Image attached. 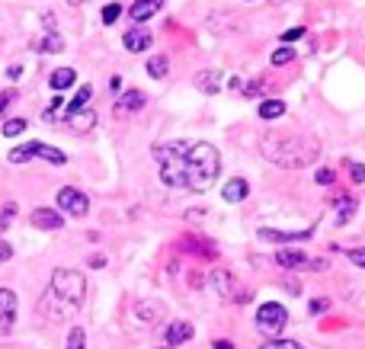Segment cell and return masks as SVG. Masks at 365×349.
Wrapping results in <instances>:
<instances>
[{
	"label": "cell",
	"instance_id": "cell-1",
	"mask_svg": "<svg viewBox=\"0 0 365 349\" xmlns=\"http://www.w3.org/2000/svg\"><path fill=\"white\" fill-rule=\"evenodd\" d=\"M259 151H263V157L269 164L282 167V170H304L308 164H314L321 157V141L304 132L269 128V132L259 135Z\"/></svg>",
	"mask_w": 365,
	"mask_h": 349
},
{
	"label": "cell",
	"instance_id": "cell-2",
	"mask_svg": "<svg viewBox=\"0 0 365 349\" xmlns=\"http://www.w3.org/2000/svg\"><path fill=\"white\" fill-rule=\"evenodd\" d=\"M221 173V154L208 141H182V157H180V177L182 189L205 192L215 186Z\"/></svg>",
	"mask_w": 365,
	"mask_h": 349
},
{
	"label": "cell",
	"instance_id": "cell-3",
	"mask_svg": "<svg viewBox=\"0 0 365 349\" xmlns=\"http://www.w3.org/2000/svg\"><path fill=\"white\" fill-rule=\"evenodd\" d=\"M48 292L81 311L83 298H87V279H83V273H77V269H55L51 282H48Z\"/></svg>",
	"mask_w": 365,
	"mask_h": 349
},
{
	"label": "cell",
	"instance_id": "cell-4",
	"mask_svg": "<svg viewBox=\"0 0 365 349\" xmlns=\"http://www.w3.org/2000/svg\"><path fill=\"white\" fill-rule=\"evenodd\" d=\"M257 330L266 333V337H279V333L285 330V324H289V311H285L279 301H263V305L257 308Z\"/></svg>",
	"mask_w": 365,
	"mask_h": 349
},
{
	"label": "cell",
	"instance_id": "cell-5",
	"mask_svg": "<svg viewBox=\"0 0 365 349\" xmlns=\"http://www.w3.org/2000/svg\"><path fill=\"white\" fill-rule=\"evenodd\" d=\"M276 263H279L282 269H295V273H321V269L330 266V260H311L304 250H292V247L279 250V254H276Z\"/></svg>",
	"mask_w": 365,
	"mask_h": 349
},
{
	"label": "cell",
	"instance_id": "cell-6",
	"mask_svg": "<svg viewBox=\"0 0 365 349\" xmlns=\"http://www.w3.org/2000/svg\"><path fill=\"white\" fill-rule=\"evenodd\" d=\"M36 314L42 321H48V324H64V321H71L77 314V308L68 305V301H61L58 295H51L48 288H45V295H42V301H38Z\"/></svg>",
	"mask_w": 365,
	"mask_h": 349
},
{
	"label": "cell",
	"instance_id": "cell-7",
	"mask_svg": "<svg viewBox=\"0 0 365 349\" xmlns=\"http://www.w3.org/2000/svg\"><path fill=\"white\" fill-rule=\"evenodd\" d=\"M160 321V305L158 301H138L125 311V327L138 330V327H154Z\"/></svg>",
	"mask_w": 365,
	"mask_h": 349
},
{
	"label": "cell",
	"instance_id": "cell-8",
	"mask_svg": "<svg viewBox=\"0 0 365 349\" xmlns=\"http://www.w3.org/2000/svg\"><path fill=\"white\" fill-rule=\"evenodd\" d=\"M58 209L71 218H83L90 212V199L74 186H64V189H58Z\"/></svg>",
	"mask_w": 365,
	"mask_h": 349
},
{
	"label": "cell",
	"instance_id": "cell-9",
	"mask_svg": "<svg viewBox=\"0 0 365 349\" xmlns=\"http://www.w3.org/2000/svg\"><path fill=\"white\" fill-rule=\"evenodd\" d=\"M177 247H180V250H186V254H192V256H199V260H218V250H215V244H212V241H205V237H199V234H186V237H180Z\"/></svg>",
	"mask_w": 365,
	"mask_h": 349
},
{
	"label": "cell",
	"instance_id": "cell-10",
	"mask_svg": "<svg viewBox=\"0 0 365 349\" xmlns=\"http://www.w3.org/2000/svg\"><path fill=\"white\" fill-rule=\"evenodd\" d=\"M61 125H68L71 132L83 135V132H90V128L96 125V113H93L90 106H83V109H71V113L61 119Z\"/></svg>",
	"mask_w": 365,
	"mask_h": 349
},
{
	"label": "cell",
	"instance_id": "cell-11",
	"mask_svg": "<svg viewBox=\"0 0 365 349\" xmlns=\"http://www.w3.org/2000/svg\"><path fill=\"white\" fill-rule=\"evenodd\" d=\"M141 109H145V93H141V90H125V93L115 100L113 113H115V119H125V115L141 113Z\"/></svg>",
	"mask_w": 365,
	"mask_h": 349
},
{
	"label": "cell",
	"instance_id": "cell-12",
	"mask_svg": "<svg viewBox=\"0 0 365 349\" xmlns=\"http://www.w3.org/2000/svg\"><path fill=\"white\" fill-rule=\"evenodd\" d=\"M42 23H45V38L36 45V48L45 51V55H58V51H64V38L58 36V29H55V16H51V13H45Z\"/></svg>",
	"mask_w": 365,
	"mask_h": 349
},
{
	"label": "cell",
	"instance_id": "cell-13",
	"mask_svg": "<svg viewBox=\"0 0 365 349\" xmlns=\"http://www.w3.org/2000/svg\"><path fill=\"white\" fill-rule=\"evenodd\" d=\"M16 324V295L10 288H0V333H10Z\"/></svg>",
	"mask_w": 365,
	"mask_h": 349
},
{
	"label": "cell",
	"instance_id": "cell-14",
	"mask_svg": "<svg viewBox=\"0 0 365 349\" xmlns=\"http://www.w3.org/2000/svg\"><path fill=\"white\" fill-rule=\"evenodd\" d=\"M29 222H32V228H38V231H61L64 215L58 209H36L29 215Z\"/></svg>",
	"mask_w": 365,
	"mask_h": 349
},
{
	"label": "cell",
	"instance_id": "cell-15",
	"mask_svg": "<svg viewBox=\"0 0 365 349\" xmlns=\"http://www.w3.org/2000/svg\"><path fill=\"white\" fill-rule=\"evenodd\" d=\"M192 324H186V321H170V324L164 327V346H180L186 343V340H192Z\"/></svg>",
	"mask_w": 365,
	"mask_h": 349
},
{
	"label": "cell",
	"instance_id": "cell-16",
	"mask_svg": "<svg viewBox=\"0 0 365 349\" xmlns=\"http://www.w3.org/2000/svg\"><path fill=\"white\" fill-rule=\"evenodd\" d=\"M160 6H164V0H135V4L128 6V16H132L135 26H141V23H148L154 13H160Z\"/></svg>",
	"mask_w": 365,
	"mask_h": 349
},
{
	"label": "cell",
	"instance_id": "cell-17",
	"mask_svg": "<svg viewBox=\"0 0 365 349\" xmlns=\"http://www.w3.org/2000/svg\"><path fill=\"white\" fill-rule=\"evenodd\" d=\"M122 45H125L128 51H148L151 48V32H148L145 26H132V29L122 36Z\"/></svg>",
	"mask_w": 365,
	"mask_h": 349
},
{
	"label": "cell",
	"instance_id": "cell-18",
	"mask_svg": "<svg viewBox=\"0 0 365 349\" xmlns=\"http://www.w3.org/2000/svg\"><path fill=\"white\" fill-rule=\"evenodd\" d=\"M212 286H215V292L221 295V298H227V301H234V286H237V282H234V273L231 269H215L212 273Z\"/></svg>",
	"mask_w": 365,
	"mask_h": 349
},
{
	"label": "cell",
	"instance_id": "cell-19",
	"mask_svg": "<svg viewBox=\"0 0 365 349\" xmlns=\"http://www.w3.org/2000/svg\"><path fill=\"white\" fill-rule=\"evenodd\" d=\"M263 241H272V244H295V241H308L311 237V228L308 231H276V228H266L259 231Z\"/></svg>",
	"mask_w": 365,
	"mask_h": 349
},
{
	"label": "cell",
	"instance_id": "cell-20",
	"mask_svg": "<svg viewBox=\"0 0 365 349\" xmlns=\"http://www.w3.org/2000/svg\"><path fill=\"white\" fill-rule=\"evenodd\" d=\"M42 141H29V145H19V147H13L10 154H6V160H10V164H29L32 157H38V154H42Z\"/></svg>",
	"mask_w": 365,
	"mask_h": 349
},
{
	"label": "cell",
	"instance_id": "cell-21",
	"mask_svg": "<svg viewBox=\"0 0 365 349\" xmlns=\"http://www.w3.org/2000/svg\"><path fill=\"white\" fill-rule=\"evenodd\" d=\"M250 196V183H247V179H227L225 183V189H221V199H225V202H244V199Z\"/></svg>",
	"mask_w": 365,
	"mask_h": 349
},
{
	"label": "cell",
	"instance_id": "cell-22",
	"mask_svg": "<svg viewBox=\"0 0 365 349\" xmlns=\"http://www.w3.org/2000/svg\"><path fill=\"white\" fill-rule=\"evenodd\" d=\"M195 90H199V93H218L221 90V74L218 71H199V74H195Z\"/></svg>",
	"mask_w": 365,
	"mask_h": 349
},
{
	"label": "cell",
	"instance_id": "cell-23",
	"mask_svg": "<svg viewBox=\"0 0 365 349\" xmlns=\"http://www.w3.org/2000/svg\"><path fill=\"white\" fill-rule=\"evenodd\" d=\"M285 115V100H276V96H266L263 103H259V119L272 122V119H282Z\"/></svg>",
	"mask_w": 365,
	"mask_h": 349
},
{
	"label": "cell",
	"instance_id": "cell-24",
	"mask_svg": "<svg viewBox=\"0 0 365 349\" xmlns=\"http://www.w3.org/2000/svg\"><path fill=\"white\" fill-rule=\"evenodd\" d=\"M48 83H51V90H68V87H74V83H77V71H74V68H58V71H51Z\"/></svg>",
	"mask_w": 365,
	"mask_h": 349
},
{
	"label": "cell",
	"instance_id": "cell-25",
	"mask_svg": "<svg viewBox=\"0 0 365 349\" xmlns=\"http://www.w3.org/2000/svg\"><path fill=\"white\" fill-rule=\"evenodd\" d=\"M64 115H68V100H61V96H55V100L45 106V113H42V119L45 122H61Z\"/></svg>",
	"mask_w": 365,
	"mask_h": 349
},
{
	"label": "cell",
	"instance_id": "cell-26",
	"mask_svg": "<svg viewBox=\"0 0 365 349\" xmlns=\"http://www.w3.org/2000/svg\"><path fill=\"white\" fill-rule=\"evenodd\" d=\"M167 71H170V61H167V55H151V58H148V77L160 80V77H167Z\"/></svg>",
	"mask_w": 365,
	"mask_h": 349
},
{
	"label": "cell",
	"instance_id": "cell-27",
	"mask_svg": "<svg viewBox=\"0 0 365 349\" xmlns=\"http://www.w3.org/2000/svg\"><path fill=\"white\" fill-rule=\"evenodd\" d=\"M353 215H356V199H353V196H346L340 205H336V224L343 228L346 222H353Z\"/></svg>",
	"mask_w": 365,
	"mask_h": 349
},
{
	"label": "cell",
	"instance_id": "cell-28",
	"mask_svg": "<svg viewBox=\"0 0 365 349\" xmlns=\"http://www.w3.org/2000/svg\"><path fill=\"white\" fill-rule=\"evenodd\" d=\"M90 96H93V87H87V83H83V87L77 90L74 100L68 103V113H71V109H83V106H90Z\"/></svg>",
	"mask_w": 365,
	"mask_h": 349
},
{
	"label": "cell",
	"instance_id": "cell-29",
	"mask_svg": "<svg viewBox=\"0 0 365 349\" xmlns=\"http://www.w3.org/2000/svg\"><path fill=\"white\" fill-rule=\"evenodd\" d=\"M38 157H42V160H48V164H58V167H61L64 160H68V154H64V151H58V147H51V145H45Z\"/></svg>",
	"mask_w": 365,
	"mask_h": 349
},
{
	"label": "cell",
	"instance_id": "cell-30",
	"mask_svg": "<svg viewBox=\"0 0 365 349\" xmlns=\"http://www.w3.org/2000/svg\"><path fill=\"white\" fill-rule=\"evenodd\" d=\"M64 349H87V333H83L81 327H74V330L68 333V346Z\"/></svg>",
	"mask_w": 365,
	"mask_h": 349
},
{
	"label": "cell",
	"instance_id": "cell-31",
	"mask_svg": "<svg viewBox=\"0 0 365 349\" xmlns=\"http://www.w3.org/2000/svg\"><path fill=\"white\" fill-rule=\"evenodd\" d=\"M119 16H122V6H119V4H106V6H103V13H100V19H103L106 26L119 23Z\"/></svg>",
	"mask_w": 365,
	"mask_h": 349
},
{
	"label": "cell",
	"instance_id": "cell-32",
	"mask_svg": "<svg viewBox=\"0 0 365 349\" xmlns=\"http://www.w3.org/2000/svg\"><path fill=\"white\" fill-rule=\"evenodd\" d=\"M259 349H302V343H295V340H282V337H269Z\"/></svg>",
	"mask_w": 365,
	"mask_h": 349
},
{
	"label": "cell",
	"instance_id": "cell-33",
	"mask_svg": "<svg viewBox=\"0 0 365 349\" xmlns=\"http://www.w3.org/2000/svg\"><path fill=\"white\" fill-rule=\"evenodd\" d=\"M26 132V119H6L4 122V135L6 138H16V135Z\"/></svg>",
	"mask_w": 365,
	"mask_h": 349
},
{
	"label": "cell",
	"instance_id": "cell-34",
	"mask_svg": "<svg viewBox=\"0 0 365 349\" xmlns=\"http://www.w3.org/2000/svg\"><path fill=\"white\" fill-rule=\"evenodd\" d=\"M295 61V48H289V45H282V48H276V55H272V64L276 68H282V64Z\"/></svg>",
	"mask_w": 365,
	"mask_h": 349
},
{
	"label": "cell",
	"instance_id": "cell-35",
	"mask_svg": "<svg viewBox=\"0 0 365 349\" xmlns=\"http://www.w3.org/2000/svg\"><path fill=\"white\" fill-rule=\"evenodd\" d=\"M263 87H266V77H257V80L244 83V87H240V93H244V96H250V100H253V96H259V93H263Z\"/></svg>",
	"mask_w": 365,
	"mask_h": 349
},
{
	"label": "cell",
	"instance_id": "cell-36",
	"mask_svg": "<svg viewBox=\"0 0 365 349\" xmlns=\"http://www.w3.org/2000/svg\"><path fill=\"white\" fill-rule=\"evenodd\" d=\"M334 179L336 177H334V170H330V167H321V170L314 173V183L317 186H334Z\"/></svg>",
	"mask_w": 365,
	"mask_h": 349
},
{
	"label": "cell",
	"instance_id": "cell-37",
	"mask_svg": "<svg viewBox=\"0 0 365 349\" xmlns=\"http://www.w3.org/2000/svg\"><path fill=\"white\" fill-rule=\"evenodd\" d=\"M346 256H349V263H353V266L365 269V247H353V250H346Z\"/></svg>",
	"mask_w": 365,
	"mask_h": 349
},
{
	"label": "cell",
	"instance_id": "cell-38",
	"mask_svg": "<svg viewBox=\"0 0 365 349\" xmlns=\"http://www.w3.org/2000/svg\"><path fill=\"white\" fill-rule=\"evenodd\" d=\"M346 167H349V177H353V183H365V167L362 164H356V160H346Z\"/></svg>",
	"mask_w": 365,
	"mask_h": 349
},
{
	"label": "cell",
	"instance_id": "cell-39",
	"mask_svg": "<svg viewBox=\"0 0 365 349\" xmlns=\"http://www.w3.org/2000/svg\"><path fill=\"white\" fill-rule=\"evenodd\" d=\"M16 215V205L13 202H6L4 205V212H0V231H6V224H10V218Z\"/></svg>",
	"mask_w": 365,
	"mask_h": 349
},
{
	"label": "cell",
	"instance_id": "cell-40",
	"mask_svg": "<svg viewBox=\"0 0 365 349\" xmlns=\"http://www.w3.org/2000/svg\"><path fill=\"white\" fill-rule=\"evenodd\" d=\"M304 36V26H295V29H285L282 32V42L289 45V42H295V38H302Z\"/></svg>",
	"mask_w": 365,
	"mask_h": 349
},
{
	"label": "cell",
	"instance_id": "cell-41",
	"mask_svg": "<svg viewBox=\"0 0 365 349\" xmlns=\"http://www.w3.org/2000/svg\"><path fill=\"white\" fill-rule=\"evenodd\" d=\"M13 100H16V90H4V93H0V113H6Z\"/></svg>",
	"mask_w": 365,
	"mask_h": 349
},
{
	"label": "cell",
	"instance_id": "cell-42",
	"mask_svg": "<svg viewBox=\"0 0 365 349\" xmlns=\"http://www.w3.org/2000/svg\"><path fill=\"white\" fill-rule=\"evenodd\" d=\"M330 308V298H314L311 301V314H324Z\"/></svg>",
	"mask_w": 365,
	"mask_h": 349
},
{
	"label": "cell",
	"instance_id": "cell-43",
	"mask_svg": "<svg viewBox=\"0 0 365 349\" xmlns=\"http://www.w3.org/2000/svg\"><path fill=\"white\" fill-rule=\"evenodd\" d=\"M10 256H13V247H10L6 241H0V263H6Z\"/></svg>",
	"mask_w": 365,
	"mask_h": 349
},
{
	"label": "cell",
	"instance_id": "cell-44",
	"mask_svg": "<svg viewBox=\"0 0 365 349\" xmlns=\"http://www.w3.org/2000/svg\"><path fill=\"white\" fill-rule=\"evenodd\" d=\"M109 90H113V93H119V90H122V77L119 74L109 77Z\"/></svg>",
	"mask_w": 365,
	"mask_h": 349
},
{
	"label": "cell",
	"instance_id": "cell-45",
	"mask_svg": "<svg viewBox=\"0 0 365 349\" xmlns=\"http://www.w3.org/2000/svg\"><path fill=\"white\" fill-rule=\"evenodd\" d=\"M212 349H234V343H231V340H215Z\"/></svg>",
	"mask_w": 365,
	"mask_h": 349
},
{
	"label": "cell",
	"instance_id": "cell-46",
	"mask_svg": "<svg viewBox=\"0 0 365 349\" xmlns=\"http://www.w3.org/2000/svg\"><path fill=\"white\" fill-rule=\"evenodd\" d=\"M19 74H23V68H19V64H13V68L10 71H6V77H10V80H16V77Z\"/></svg>",
	"mask_w": 365,
	"mask_h": 349
},
{
	"label": "cell",
	"instance_id": "cell-47",
	"mask_svg": "<svg viewBox=\"0 0 365 349\" xmlns=\"http://www.w3.org/2000/svg\"><path fill=\"white\" fill-rule=\"evenodd\" d=\"M285 288H289L292 295H302V282H289V286H285Z\"/></svg>",
	"mask_w": 365,
	"mask_h": 349
},
{
	"label": "cell",
	"instance_id": "cell-48",
	"mask_svg": "<svg viewBox=\"0 0 365 349\" xmlns=\"http://www.w3.org/2000/svg\"><path fill=\"white\" fill-rule=\"evenodd\" d=\"M90 266H93V269H103V266H106V260H103V256H93V260H90Z\"/></svg>",
	"mask_w": 365,
	"mask_h": 349
},
{
	"label": "cell",
	"instance_id": "cell-49",
	"mask_svg": "<svg viewBox=\"0 0 365 349\" xmlns=\"http://www.w3.org/2000/svg\"><path fill=\"white\" fill-rule=\"evenodd\" d=\"M68 4H71V6H77V4H83V0H68Z\"/></svg>",
	"mask_w": 365,
	"mask_h": 349
},
{
	"label": "cell",
	"instance_id": "cell-50",
	"mask_svg": "<svg viewBox=\"0 0 365 349\" xmlns=\"http://www.w3.org/2000/svg\"><path fill=\"white\" fill-rule=\"evenodd\" d=\"M158 349H170V346H158Z\"/></svg>",
	"mask_w": 365,
	"mask_h": 349
}]
</instances>
